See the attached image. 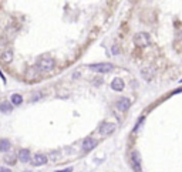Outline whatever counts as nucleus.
I'll use <instances>...</instances> for the list:
<instances>
[{
  "label": "nucleus",
  "mask_w": 182,
  "mask_h": 172,
  "mask_svg": "<svg viewBox=\"0 0 182 172\" xmlns=\"http://www.w3.org/2000/svg\"><path fill=\"white\" fill-rule=\"evenodd\" d=\"M34 68L39 74H49V73H51L53 68H54V60H53L50 56H43L41 58H39L37 63H36Z\"/></svg>",
  "instance_id": "obj_1"
},
{
  "label": "nucleus",
  "mask_w": 182,
  "mask_h": 172,
  "mask_svg": "<svg viewBox=\"0 0 182 172\" xmlns=\"http://www.w3.org/2000/svg\"><path fill=\"white\" fill-rule=\"evenodd\" d=\"M134 44L136 47H147L151 44V36L145 33V31H141V33H136L134 36Z\"/></svg>",
  "instance_id": "obj_2"
},
{
  "label": "nucleus",
  "mask_w": 182,
  "mask_h": 172,
  "mask_svg": "<svg viewBox=\"0 0 182 172\" xmlns=\"http://www.w3.org/2000/svg\"><path fill=\"white\" fill-rule=\"evenodd\" d=\"M88 68L91 71L100 73V74H107V73L114 70V66H112L111 63H98V64H90Z\"/></svg>",
  "instance_id": "obj_3"
},
{
  "label": "nucleus",
  "mask_w": 182,
  "mask_h": 172,
  "mask_svg": "<svg viewBox=\"0 0 182 172\" xmlns=\"http://www.w3.org/2000/svg\"><path fill=\"white\" fill-rule=\"evenodd\" d=\"M117 125L114 124V122H102L101 125H100V128H98V131H100V134H101L102 137H107V135H111L112 132L115 131Z\"/></svg>",
  "instance_id": "obj_4"
},
{
  "label": "nucleus",
  "mask_w": 182,
  "mask_h": 172,
  "mask_svg": "<svg viewBox=\"0 0 182 172\" xmlns=\"http://www.w3.org/2000/svg\"><path fill=\"white\" fill-rule=\"evenodd\" d=\"M131 167L135 172H141V155L138 151H132L131 152Z\"/></svg>",
  "instance_id": "obj_5"
},
{
  "label": "nucleus",
  "mask_w": 182,
  "mask_h": 172,
  "mask_svg": "<svg viewBox=\"0 0 182 172\" xmlns=\"http://www.w3.org/2000/svg\"><path fill=\"white\" fill-rule=\"evenodd\" d=\"M97 145H98V141L94 139V138L88 137V138H86V139L83 141V151H84V152H90V151H93Z\"/></svg>",
  "instance_id": "obj_6"
},
{
  "label": "nucleus",
  "mask_w": 182,
  "mask_h": 172,
  "mask_svg": "<svg viewBox=\"0 0 182 172\" xmlns=\"http://www.w3.org/2000/svg\"><path fill=\"white\" fill-rule=\"evenodd\" d=\"M30 161L34 167H41V165L47 164V155H44V154H34Z\"/></svg>",
  "instance_id": "obj_7"
},
{
  "label": "nucleus",
  "mask_w": 182,
  "mask_h": 172,
  "mask_svg": "<svg viewBox=\"0 0 182 172\" xmlns=\"http://www.w3.org/2000/svg\"><path fill=\"white\" fill-rule=\"evenodd\" d=\"M117 108L120 110V111L125 112L130 110V107H131V100L130 98H127V97H124V98H120L118 101H117Z\"/></svg>",
  "instance_id": "obj_8"
},
{
  "label": "nucleus",
  "mask_w": 182,
  "mask_h": 172,
  "mask_svg": "<svg viewBox=\"0 0 182 172\" xmlns=\"http://www.w3.org/2000/svg\"><path fill=\"white\" fill-rule=\"evenodd\" d=\"M141 74L147 81H151L152 78H154V76H155V68H154L152 66L144 67V68L141 70Z\"/></svg>",
  "instance_id": "obj_9"
},
{
  "label": "nucleus",
  "mask_w": 182,
  "mask_h": 172,
  "mask_svg": "<svg viewBox=\"0 0 182 172\" xmlns=\"http://www.w3.org/2000/svg\"><path fill=\"white\" fill-rule=\"evenodd\" d=\"M111 88L114 90V91H122V90L125 88V83H124L122 78L115 77V78L111 81Z\"/></svg>",
  "instance_id": "obj_10"
},
{
  "label": "nucleus",
  "mask_w": 182,
  "mask_h": 172,
  "mask_svg": "<svg viewBox=\"0 0 182 172\" xmlns=\"http://www.w3.org/2000/svg\"><path fill=\"white\" fill-rule=\"evenodd\" d=\"M17 158H19V161H21V162H30V159H31V154H30V151L29 149H26V148H23V149H20L19 151V154H17Z\"/></svg>",
  "instance_id": "obj_11"
},
{
  "label": "nucleus",
  "mask_w": 182,
  "mask_h": 172,
  "mask_svg": "<svg viewBox=\"0 0 182 172\" xmlns=\"http://www.w3.org/2000/svg\"><path fill=\"white\" fill-rule=\"evenodd\" d=\"M2 61L5 63V64H10L11 61H13V51L11 50H6L3 54H2Z\"/></svg>",
  "instance_id": "obj_12"
},
{
  "label": "nucleus",
  "mask_w": 182,
  "mask_h": 172,
  "mask_svg": "<svg viewBox=\"0 0 182 172\" xmlns=\"http://www.w3.org/2000/svg\"><path fill=\"white\" fill-rule=\"evenodd\" d=\"M10 148H11V144L9 139H6V138L0 139V152H7Z\"/></svg>",
  "instance_id": "obj_13"
},
{
  "label": "nucleus",
  "mask_w": 182,
  "mask_h": 172,
  "mask_svg": "<svg viewBox=\"0 0 182 172\" xmlns=\"http://www.w3.org/2000/svg\"><path fill=\"white\" fill-rule=\"evenodd\" d=\"M0 111L7 114V112H11L13 111V104L11 102H7V101H3L0 104Z\"/></svg>",
  "instance_id": "obj_14"
},
{
  "label": "nucleus",
  "mask_w": 182,
  "mask_h": 172,
  "mask_svg": "<svg viewBox=\"0 0 182 172\" xmlns=\"http://www.w3.org/2000/svg\"><path fill=\"white\" fill-rule=\"evenodd\" d=\"M10 100H11V104L13 105H20V104H23V97L20 94H13L10 97Z\"/></svg>",
  "instance_id": "obj_15"
},
{
  "label": "nucleus",
  "mask_w": 182,
  "mask_h": 172,
  "mask_svg": "<svg viewBox=\"0 0 182 172\" xmlns=\"http://www.w3.org/2000/svg\"><path fill=\"white\" fill-rule=\"evenodd\" d=\"M16 155H6L5 157V162H7V164H10V165H13L16 162Z\"/></svg>",
  "instance_id": "obj_16"
},
{
  "label": "nucleus",
  "mask_w": 182,
  "mask_h": 172,
  "mask_svg": "<svg viewBox=\"0 0 182 172\" xmlns=\"http://www.w3.org/2000/svg\"><path fill=\"white\" fill-rule=\"evenodd\" d=\"M0 172H11V169L6 167H0Z\"/></svg>",
  "instance_id": "obj_17"
},
{
  "label": "nucleus",
  "mask_w": 182,
  "mask_h": 172,
  "mask_svg": "<svg viewBox=\"0 0 182 172\" xmlns=\"http://www.w3.org/2000/svg\"><path fill=\"white\" fill-rule=\"evenodd\" d=\"M39 97H41V94H34V95L31 97V101H37V98Z\"/></svg>",
  "instance_id": "obj_18"
},
{
  "label": "nucleus",
  "mask_w": 182,
  "mask_h": 172,
  "mask_svg": "<svg viewBox=\"0 0 182 172\" xmlns=\"http://www.w3.org/2000/svg\"><path fill=\"white\" fill-rule=\"evenodd\" d=\"M57 172H73V168H66V169H61V171H57Z\"/></svg>",
  "instance_id": "obj_19"
},
{
  "label": "nucleus",
  "mask_w": 182,
  "mask_h": 172,
  "mask_svg": "<svg viewBox=\"0 0 182 172\" xmlns=\"http://www.w3.org/2000/svg\"><path fill=\"white\" fill-rule=\"evenodd\" d=\"M112 53H114V54H118V47L117 46L112 47Z\"/></svg>",
  "instance_id": "obj_20"
},
{
  "label": "nucleus",
  "mask_w": 182,
  "mask_h": 172,
  "mask_svg": "<svg viewBox=\"0 0 182 172\" xmlns=\"http://www.w3.org/2000/svg\"><path fill=\"white\" fill-rule=\"evenodd\" d=\"M0 77H2V80H3V83H6V78H5V76H3V73L0 71Z\"/></svg>",
  "instance_id": "obj_21"
},
{
  "label": "nucleus",
  "mask_w": 182,
  "mask_h": 172,
  "mask_svg": "<svg viewBox=\"0 0 182 172\" xmlns=\"http://www.w3.org/2000/svg\"><path fill=\"white\" fill-rule=\"evenodd\" d=\"M181 83H182V80H181Z\"/></svg>",
  "instance_id": "obj_22"
}]
</instances>
